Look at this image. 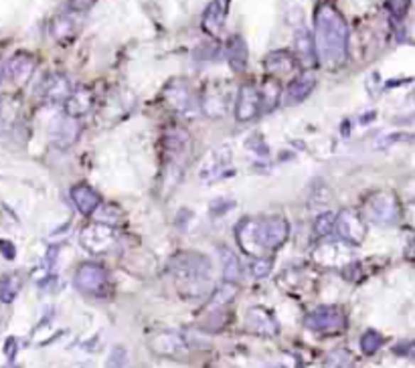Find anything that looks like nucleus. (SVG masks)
I'll use <instances>...</instances> for the list:
<instances>
[{
  "label": "nucleus",
  "instance_id": "0eeeda50",
  "mask_svg": "<svg viewBox=\"0 0 415 368\" xmlns=\"http://www.w3.org/2000/svg\"><path fill=\"white\" fill-rule=\"evenodd\" d=\"M288 235H290V223L280 215L259 219V239L264 249H278L286 243Z\"/></svg>",
  "mask_w": 415,
  "mask_h": 368
},
{
  "label": "nucleus",
  "instance_id": "6e6552de",
  "mask_svg": "<svg viewBox=\"0 0 415 368\" xmlns=\"http://www.w3.org/2000/svg\"><path fill=\"white\" fill-rule=\"evenodd\" d=\"M150 350L164 358H185L188 352V344L176 332H161L150 340Z\"/></svg>",
  "mask_w": 415,
  "mask_h": 368
},
{
  "label": "nucleus",
  "instance_id": "dca6fc26",
  "mask_svg": "<svg viewBox=\"0 0 415 368\" xmlns=\"http://www.w3.org/2000/svg\"><path fill=\"white\" fill-rule=\"evenodd\" d=\"M296 55L300 59V63L306 67H314L318 63V55H316V45H314V39L310 37V33L306 28L298 31L296 33Z\"/></svg>",
  "mask_w": 415,
  "mask_h": 368
},
{
  "label": "nucleus",
  "instance_id": "7c9ffc66",
  "mask_svg": "<svg viewBox=\"0 0 415 368\" xmlns=\"http://www.w3.org/2000/svg\"><path fill=\"white\" fill-rule=\"evenodd\" d=\"M128 362V350L124 346H114L107 356L106 368H124Z\"/></svg>",
  "mask_w": 415,
  "mask_h": 368
},
{
  "label": "nucleus",
  "instance_id": "4468645a",
  "mask_svg": "<svg viewBox=\"0 0 415 368\" xmlns=\"http://www.w3.org/2000/svg\"><path fill=\"white\" fill-rule=\"evenodd\" d=\"M245 328L249 330V332H254V334H259V336H274V334H278V326H276L274 315L266 312L264 308H252L247 312Z\"/></svg>",
  "mask_w": 415,
  "mask_h": 368
},
{
  "label": "nucleus",
  "instance_id": "f8f14e48",
  "mask_svg": "<svg viewBox=\"0 0 415 368\" xmlns=\"http://www.w3.org/2000/svg\"><path fill=\"white\" fill-rule=\"evenodd\" d=\"M314 87H316V77H314L312 73H302V75H298V77H294L288 83V87H286V92H284V104L286 105L302 104L310 93H312Z\"/></svg>",
  "mask_w": 415,
  "mask_h": 368
},
{
  "label": "nucleus",
  "instance_id": "393cba45",
  "mask_svg": "<svg viewBox=\"0 0 415 368\" xmlns=\"http://www.w3.org/2000/svg\"><path fill=\"white\" fill-rule=\"evenodd\" d=\"M259 93H262V107H264L266 112H269V109H274V107L278 105V102H280L281 95L280 83L274 77H268L264 81V85H262Z\"/></svg>",
  "mask_w": 415,
  "mask_h": 368
},
{
  "label": "nucleus",
  "instance_id": "473e14b6",
  "mask_svg": "<svg viewBox=\"0 0 415 368\" xmlns=\"http://www.w3.org/2000/svg\"><path fill=\"white\" fill-rule=\"evenodd\" d=\"M254 276L257 279H262V277H266L269 274V269H271V259H259L257 257V261L254 263Z\"/></svg>",
  "mask_w": 415,
  "mask_h": 368
},
{
  "label": "nucleus",
  "instance_id": "b1692460",
  "mask_svg": "<svg viewBox=\"0 0 415 368\" xmlns=\"http://www.w3.org/2000/svg\"><path fill=\"white\" fill-rule=\"evenodd\" d=\"M219 253H221V259H223V277H225V281L237 283L243 276L242 263L237 259V255L231 249H227V247H221Z\"/></svg>",
  "mask_w": 415,
  "mask_h": 368
},
{
  "label": "nucleus",
  "instance_id": "aec40b11",
  "mask_svg": "<svg viewBox=\"0 0 415 368\" xmlns=\"http://www.w3.org/2000/svg\"><path fill=\"white\" fill-rule=\"evenodd\" d=\"M188 146H190V138H188V131L173 126L171 130H166L164 134V148L171 156H183L187 154Z\"/></svg>",
  "mask_w": 415,
  "mask_h": 368
},
{
  "label": "nucleus",
  "instance_id": "4c0bfd02",
  "mask_svg": "<svg viewBox=\"0 0 415 368\" xmlns=\"http://www.w3.org/2000/svg\"><path fill=\"white\" fill-rule=\"evenodd\" d=\"M276 368H281V367H276Z\"/></svg>",
  "mask_w": 415,
  "mask_h": 368
},
{
  "label": "nucleus",
  "instance_id": "39448f33",
  "mask_svg": "<svg viewBox=\"0 0 415 368\" xmlns=\"http://www.w3.org/2000/svg\"><path fill=\"white\" fill-rule=\"evenodd\" d=\"M367 212H369L373 223L393 224L397 223L401 217V207H399V200L393 193L383 190L367 200Z\"/></svg>",
  "mask_w": 415,
  "mask_h": 368
},
{
  "label": "nucleus",
  "instance_id": "c85d7f7f",
  "mask_svg": "<svg viewBox=\"0 0 415 368\" xmlns=\"http://www.w3.org/2000/svg\"><path fill=\"white\" fill-rule=\"evenodd\" d=\"M383 346V336L379 334V332H375V330H367L365 334H362L361 338V348L365 355H375L377 350Z\"/></svg>",
  "mask_w": 415,
  "mask_h": 368
},
{
  "label": "nucleus",
  "instance_id": "c9c22d12",
  "mask_svg": "<svg viewBox=\"0 0 415 368\" xmlns=\"http://www.w3.org/2000/svg\"><path fill=\"white\" fill-rule=\"evenodd\" d=\"M0 247H2V255H4V257L13 259V257H14L13 243H9V241H0Z\"/></svg>",
  "mask_w": 415,
  "mask_h": 368
},
{
  "label": "nucleus",
  "instance_id": "6ab92c4d",
  "mask_svg": "<svg viewBox=\"0 0 415 368\" xmlns=\"http://www.w3.org/2000/svg\"><path fill=\"white\" fill-rule=\"evenodd\" d=\"M45 99L47 102H53V104H65L69 99V95H71V87H69V81L68 77H63V75H51V77L45 81Z\"/></svg>",
  "mask_w": 415,
  "mask_h": 368
},
{
  "label": "nucleus",
  "instance_id": "bb28decb",
  "mask_svg": "<svg viewBox=\"0 0 415 368\" xmlns=\"http://www.w3.org/2000/svg\"><path fill=\"white\" fill-rule=\"evenodd\" d=\"M237 293V283H231V281H225L219 289H215V293L211 296V305H217V308H223L225 303H229Z\"/></svg>",
  "mask_w": 415,
  "mask_h": 368
},
{
  "label": "nucleus",
  "instance_id": "72a5a7b5",
  "mask_svg": "<svg viewBox=\"0 0 415 368\" xmlns=\"http://www.w3.org/2000/svg\"><path fill=\"white\" fill-rule=\"evenodd\" d=\"M330 360L335 362L336 368H347V367H345V362H347V364H350V367H355V362H352V356L348 355V352H345V350L333 352V356H330Z\"/></svg>",
  "mask_w": 415,
  "mask_h": 368
},
{
  "label": "nucleus",
  "instance_id": "423d86ee",
  "mask_svg": "<svg viewBox=\"0 0 415 368\" xmlns=\"http://www.w3.org/2000/svg\"><path fill=\"white\" fill-rule=\"evenodd\" d=\"M335 231L343 241H347L350 245H361L367 235V224L355 210L345 209L336 215Z\"/></svg>",
  "mask_w": 415,
  "mask_h": 368
},
{
  "label": "nucleus",
  "instance_id": "2f4dec72",
  "mask_svg": "<svg viewBox=\"0 0 415 368\" xmlns=\"http://www.w3.org/2000/svg\"><path fill=\"white\" fill-rule=\"evenodd\" d=\"M385 9L395 18H403L409 11V0H385Z\"/></svg>",
  "mask_w": 415,
  "mask_h": 368
},
{
  "label": "nucleus",
  "instance_id": "f3484780",
  "mask_svg": "<svg viewBox=\"0 0 415 368\" xmlns=\"http://www.w3.org/2000/svg\"><path fill=\"white\" fill-rule=\"evenodd\" d=\"M77 136H80V124H77V119L75 118L65 116V118H61L55 124L53 140L59 148H68V146H71L77 140Z\"/></svg>",
  "mask_w": 415,
  "mask_h": 368
},
{
  "label": "nucleus",
  "instance_id": "9d476101",
  "mask_svg": "<svg viewBox=\"0 0 415 368\" xmlns=\"http://www.w3.org/2000/svg\"><path fill=\"white\" fill-rule=\"evenodd\" d=\"M262 93L254 85H243L235 104V118L237 121H252L262 112Z\"/></svg>",
  "mask_w": 415,
  "mask_h": 368
},
{
  "label": "nucleus",
  "instance_id": "2eb2a0df",
  "mask_svg": "<svg viewBox=\"0 0 415 368\" xmlns=\"http://www.w3.org/2000/svg\"><path fill=\"white\" fill-rule=\"evenodd\" d=\"M225 55H227L229 67L235 73H242L247 67V45L243 40L242 35H233L229 37L227 45H225Z\"/></svg>",
  "mask_w": 415,
  "mask_h": 368
},
{
  "label": "nucleus",
  "instance_id": "cd10ccee",
  "mask_svg": "<svg viewBox=\"0 0 415 368\" xmlns=\"http://www.w3.org/2000/svg\"><path fill=\"white\" fill-rule=\"evenodd\" d=\"M335 227H336L335 212H322V215L316 217V221H314V233L320 237H326L335 231Z\"/></svg>",
  "mask_w": 415,
  "mask_h": 368
},
{
  "label": "nucleus",
  "instance_id": "f257e3e1",
  "mask_svg": "<svg viewBox=\"0 0 415 368\" xmlns=\"http://www.w3.org/2000/svg\"><path fill=\"white\" fill-rule=\"evenodd\" d=\"M314 45L318 63L336 69L347 61L348 26L345 16L333 4H320L314 16Z\"/></svg>",
  "mask_w": 415,
  "mask_h": 368
},
{
  "label": "nucleus",
  "instance_id": "a211bd4d",
  "mask_svg": "<svg viewBox=\"0 0 415 368\" xmlns=\"http://www.w3.org/2000/svg\"><path fill=\"white\" fill-rule=\"evenodd\" d=\"M92 104H94V95L90 90H77L69 95V99L65 102V116L69 118H81L85 116L90 109H92Z\"/></svg>",
  "mask_w": 415,
  "mask_h": 368
},
{
  "label": "nucleus",
  "instance_id": "9b49d317",
  "mask_svg": "<svg viewBox=\"0 0 415 368\" xmlns=\"http://www.w3.org/2000/svg\"><path fill=\"white\" fill-rule=\"evenodd\" d=\"M35 65L37 63H35V57L33 55H28V53H16V55H13L9 59L4 71H6V77L11 79L13 83L25 85L28 79H31V75H33Z\"/></svg>",
  "mask_w": 415,
  "mask_h": 368
},
{
  "label": "nucleus",
  "instance_id": "4be33fe9",
  "mask_svg": "<svg viewBox=\"0 0 415 368\" xmlns=\"http://www.w3.org/2000/svg\"><path fill=\"white\" fill-rule=\"evenodd\" d=\"M266 69L269 73H292L296 69V59L292 53L288 51H274L266 57Z\"/></svg>",
  "mask_w": 415,
  "mask_h": 368
},
{
  "label": "nucleus",
  "instance_id": "c756f323",
  "mask_svg": "<svg viewBox=\"0 0 415 368\" xmlns=\"http://www.w3.org/2000/svg\"><path fill=\"white\" fill-rule=\"evenodd\" d=\"M18 288H21L18 277L14 276L4 277V279L0 281V300H2V302H13L14 296L18 293Z\"/></svg>",
  "mask_w": 415,
  "mask_h": 368
},
{
  "label": "nucleus",
  "instance_id": "5701e85b",
  "mask_svg": "<svg viewBox=\"0 0 415 368\" xmlns=\"http://www.w3.org/2000/svg\"><path fill=\"white\" fill-rule=\"evenodd\" d=\"M83 235L94 237V241H87L83 243L85 247L94 253H99V251H106L112 243H114V235H112V229L109 227H92V229H85Z\"/></svg>",
  "mask_w": 415,
  "mask_h": 368
},
{
  "label": "nucleus",
  "instance_id": "20e7f679",
  "mask_svg": "<svg viewBox=\"0 0 415 368\" xmlns=\"http://www.w3.org/2000/svg\"><path fill=\"white\" fill-rule=\"evenodd\" d=\"M304 324L306 328L318 334H338L347 328V315L336 305H322L306 315Z\"/></svg>",
  "mask_w": 415,
  "mask_h": 368
},
{
  "label": "nucleus",
  "instance_id": "1a4fd4ad",
  "mask_svg": "<svg viewBox=\"0 0 415 368\" xmlns=\"http://www.w3.org/2000/svg\"><path fill=\"white\" fill-rule=\"evenodd\" d=\"M237 233V243L243 249V253L252 255V257H259L262 251H264V245H262V239H259V219H243L242 223L237 224L235 229Z\"/></svg>",
  "mask_w": 415,
  "mask_h": 368
},
{
  "label": "nucleus",
  "instance_id": "a878e982",
  "mask_svg": "<svg viewBox=\"0 0 415 368\" xmlns=\"http://www.w3.org/2000/svg\"><path fill=\"white\" fill-rule=\"evenodd\" d=\"M166 99H168V104L173 105L176 112H185L188 105H190V95H188L187 87H183V85H176V90L174 87H168L166 92Z\"/></svg>",
  "mask_w": 415,
  "mask_h": 368
},
{
  "label": "nucleus",
  "instance_id": "412c9836",
  "mask_svg": "<svg viewBox=\"0 0 415 368\" xmlns=\"http://www.w3.org/2000/svg\"><path fill=\"white\" fill-rule=\"evenodd\" d=\"M225 18H227V13L217 4V2H211L207 6V11L203 14V28L211 35V37H221V31H223V25H225Z\"/></svg>",
  "mask_w": 415,
  "mask_h": 368
},
{
  "label": "nucleus",
  "instance_id": "ddd939ff",
  "mask_svg": "<svg viewBox=\"0 0 415 368\" xmlns=\"http://www.w3.org/2000/svg\"><path fill=\"white\" fill-rule=\"evenodd\" d=\"M71 200H73L75 209L85 217L95 215V210L102 207V198L90 184H75L71 188Z\"/></svg>",
  "mask_w": 415,
  "mask_h": 368
},
{
  "label": "nucleus",
  "instance_id": "e433bc0d",
  "mask_svg": "<svg viewBox=\"0 0 415 368\" xmlns=\"http://www.w3.org/2000/svg\"><path fill=\"white\" fill-rule=\"evenodd\" d=\"M215 2H217V4H219V6H221V9H223L225 13H227V11H229V2H231V0H215Z\"/></svg>",
  "mask_w": 415,
  "mask_h": 368
},
{
  "label": "nucleus",
  "instance_id": "f03ea898",
  "mask_svg": "<svg viewBox=\"0 0 415 368\" xmlns=\"http://www.w3.org/2000/svg\"><path fill=\"white\" fill-rule=\"evenodd\" d=\"M171 271L176 281L185 283L195 291H203L205 283L211 279L209 261L199 253H178L171 261Z\"/></svg>",
  "mask_w": 415,
  "mask_h": 368
},
{
  "label": "nucleus",
  "instance_id": "7ed1b4c3",
  "mask_svg": "<svg viewBox=\"0 0 415 368\" xmlns=\"http://www.w3.org/2000/svg\"><path fill=\"white\" fill-rule=\"evenodd\" d=\"M73 281H75V288L90 298H107L112 291L107 271L97 263H83L75 271Z\"/></svg>",
  "mask_w": 415,
  "mask_h": 368
},
{
  "label": "nucleus",
  "instance_id": "f704fd0d",
  "mask_svg": "<svg viewBox=\"0 0 415 368\" xmlns=\"http://www.w3.org/2000/svg\"><path fill=\"white\" fill-rule=\"evenodd\" d=\"M97 0H69V9L73 13H85L94 6Z\"/></svg>",
  "mask_w": 415,
  "mask_h": 368
}]
</instances>
